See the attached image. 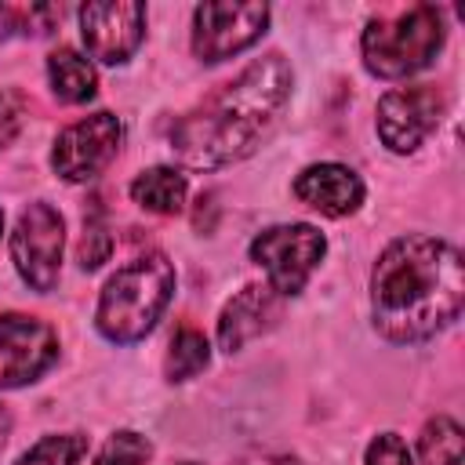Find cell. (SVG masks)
Instances as JSON below:
<instances>
[{"instance_id":"cell-13","label":"cell","mask_w":465,"mask_h":465,"mask_svg":"<svg viewBox=\"0 0 465 465\" xmlns=\"http://www.w3.org/2000/svg\"><path fill=\"white\" fill-rule=\"evenodd\" d=\"M294 196L320 214L341 218L363 203V182L341 163H312L294 178Z\"/></svg>"},{"instance_id":"cell-5","label":"cell","mask_w":465,"mask_h":465,"mask_svg":"<svg viewBox=\"0 0 465 465\" xmlns=\"http://www.w3.org/2000/svg\"><path fill=\"white\" fill-rule=\"evenodd\" d=\"M327 251V240L316 225L294 222V225H272L251 240V262L265 269L269 287L280 298L302 294L312 269L320 265Z\"/></svg>"},{"instance_id":"cell-10","label":"cell","mask_w":465,"mask_h":465,"mask_svg":"<svg viewBox=\"0 0 465 465\" xmlns=\"http://www.w3.org/2000/svg\"><path fill=\"white\" fill-rule=\"evenodd\" d=\"M443 94L432 84L396 87L378 102V134L392 153H414L440 124Z\"/></svg>"},{"instance_id":"cell-7","label":"cell","mask_w":465,"mask_h":465,"mask_svg":"<svg viewBox=\"0 0 465 465\" xmlns=\"http://www.w3.org/2000/svg\"><path fill=\"white\" fill-rule=\"evenodd\" d=\"M120 138H124V127L113 113H91V116L69 124L54 138L51 167L65 182H91L113 163Z\"/></svg>"},{"instance_id":"cell-17","label":"cell","mask_w":465,"mask_h":465,"mask_svg":"<svg viewBox=\"0 0 465 465\" xmlns=\"http://www.w3.org/2000/svg\"><path fill=\"white\" fill-rule=\"evenodd\" d=\"M211 360V345L207 338L196 331V327H178L174 338H171V349H167V360H163V374L171 381H185L193 374H200Z\"/></svg>"},{"instance_id":"cell-22","label":"cell","mask_w":465,"mask_h":465,"mask_svg":"<svg viewBox=\"0 0 465 465\" xmlns=\"http://www.w3.org/2000/svg\"><path fill=\"white\" fill-rule=\"evenodd\" d=\"M367 465H411V450L396 432H381L367 447Z\"/></svg>"},{"instance_id":"cell-20","label":"cell","mask_w":465,"mask_h":465,"mask_svg":"<svg viewBox=\"0 0 465 465\" xmlns=\"http://www.w3.org/2000/svg\"><path fill=\"white\" fill-rule=\"evenodd\" d=\"M109 251H113V236L105 232V225H102V214L98 211H91L87 218H84V236H80V269H98L105 258H109Z\"/></svg>"},{"instance_id":"cell-6","label":"cell","mask_w":465,"mask_h":465,"mask_svg":"<svg viewBox=\"0 0 465 465\" xmlns=\"http://www.w3.org/2000/svg\"><path fill=\"white\" fill-rule=\"evenodd\" d=\"M62 247H65V222L62 214L36 200L29 203L18 222H15V232H11V262L18 269V276L47 294L54 283H58V272H62Z\"/></svg>"},{"instance_id":"cell-19","label":"cell","mask_w":465,"mask_h":465,"mask_svg":"<svg viewBox=\"0 0 465 465\" xmlns=\"http://www.w3.org/2000/svg\"><path fill=\"white\" fill-rule=\"evenodd\" d=\"M149 454H153V447H149L145 436H138V432H116L102 447L98 465H145Z\"/></svg>"},{"instance_id":"cell-23","label":"cell","mask_w":465,"mask_h":465,"mask_svg":"<svg viewBox=\"0 0 465 465\" xmlns=\"http://www.w3.org/2000/svg\"><path fill=\"white\" fill-rule=\"evenodd\" d=\"M22 124H25V98L18 91H0V149L11 145Z\"/></svg>"},{"instance_id":"cell-27","label":"cell","mask_w":465,"mask_h":465,"mask_svg":"<svg viewBox=\"0 0 465 465\" xmlns=\"http://www.w3.org/2000/svg\"><path fill=\"white\" fill-rule=\"evenodd\" d=\"M182 465H196V461H182Z\"/></svg>"},{"instance_id":"cell-21","label":"cell","mask_w":465,"mask_h":465,"mask_svg":"<svg viewBox=\"0 0 465 465\" xmlns=\"http://www.w3.org/2000/svg\"><path fill=\"white\" fill-rule=\"evenodd\" d=\"M54 18V7H11L0 4V40L4 36H18V33H44L36 22Z\"/></svg>"},{"instance_id":"cell-9","label":"cell","mask_w":465,"mask_h":465,"mask_svg":"<svg viewBox=\"0 0 465 465\" xmlns=\"http://www.w3.org/2000/svg\"><path fill=\"white\" fill-rule=\"evenodd\" d=\"M58 360V334L51 323L22 312L0 316V389L36 381Z\"/></svg>"},{"instance_id":"cell-1","label":"cell","mask_w":465,"mask_h":465,"mask_svg":"<svg viewBox=\"0 0 465 465\" xmlns=\"http://www.w3.org/2000/svg\"><path fill=\"white\" fill-rule=\"evenodd\" d=\"M465 302V262L440 236L392 240L371 276L374 327L396 345H414L458 320Z\"/></svg>"},{"instance_id":"cell-18","label":"cell","mask_w":465,"mask_h":465,"mask_svg":"<svg viewBox=\"0 0 465 465\" xmlns=\"http://www.w3.org/2000/svg\"><path fill=\"white\" fill-rule=\"evenodd\" d=\"M87 450V436L69 432V436H44L33 443L15 465H76Z\"/></svg>"},{"instance_id":"cell-3","label":"cell","mask_w":465,"mask_h":465,"mask_svg":"<svg viewBox=\"0 0 465 465\" xmlns=\"http://www.w3.org/2000/svg\"><path fill=\"white\" fill-rule=\"evenodd\" d=\"M171 294H174L171 258L156 251L142 254L109 276V283L102 287L98 309H94V323L109 341L131 345L156 327Z\"/></svg>"},{"instance_id":"cell-15","label":"cell","mask_w":465,"mask_h":465,"mask_svg":"<svg viewBox=\"0 0 465 465\" xmlns=\"http://www.w3.org/2000/svg\"><path fill=\"white\" fill-rule=\"evenodd\" d=\"M131 200L156 214H174L185 203V174L174 167H149L131 182Z\"/></svg>"},{"instance_id":"cell-24","label":"cell","mask_w":465,"mask_h":465,"mask_svg":"<svg viewBox=\"0 0 465 465\" xmlns=\"http://www.w3.org/2000/svg\"><path fill=\"white\" fill-rule=\"evenodd\" d=\"M247 465H298V458H291V454H258Z\"/></svg>"},{"instance_id":"cell-14","label":"cell","mask_w":465,"mask_h":465,"mask_svg":"<svg viewBox=\"0 0 465 465\" xmlns=\"http://www.w3.org/2000/svg\"><path fill=\"white\" fill-rule=\"evenodd\" d=\"M47 76H51V91L58 94V102H87L94 98L98 91V76H94V65L73 51V47H58L51 51L47 58Z\"/></svg>"},{"instance_id":"cell-4","label":"cell","mask_w":465,"mask_h":465,"mask_svg":"<svg viewBox=\"0 0 465 465\" xmlns=\"http://www.w3.org/2000/svg\"><path fill=\"white\" fill-rule=\"evenodd\" d=\"M443 44V15L418 4L396 18H378L363 29V65L381 80H400L425 69Z\"/></svg>"},{"instance_id":"cell-25","label":"cell","mask_w":465,"mask_h":465,"mask_svg":"<svg viewBox=\"0 0 465 465\" xmlns=\"http://www.w3.org/2000/svg\"><path fill=\"white\" fill-rule=\"evenodd\" d=\"M4 440H7V414H4V407H0V447H4Z\"/></svg>"},{"instance_id":"cell-16","label":"cell","mask_w":465,"mask_h":465,"mask_svg":"<svg viewBox=\"0 0 465 465\" xmlns=\"http://www.w3.org/2000/svg\"><path fill=\"white\" fill-rule=\"evenodd\" d=\"M418 458H421V465H461V458H465L461 425L447 414H436L432 421H425V429L418 436Z\"/></svg>"},{"instance_id":"cell-11","label":"cell","mask_w":465,"mask_h":465,"mask_svg":"<svg viewBox=\"0 0 465 465\" xmlns=\"http://www.w3.org/2000/svg\"><path fill=\"white\" fill-rule=\"evenodd\" d=\"M80 36L98 62L120 65L134 54V47L145 36V4H138V0L84 4L80 7Z\"/></svg>"},{"instance_id":"cell-2","label":"cell","mask_w":465,"mask_h":465,"mask_svg":"<svg viewBox=\"0 0 465 465\" xmlns=\"http://www.w3.org/2000/svg\"><path fill=\"white\" fill-rule=\"evenodd\" d=\"M291 94V65L283 54L254 58L236 80L222 84L193 113L171 127L174 156L193 171H218L243 160Z\"/></svg>"},{"instance_id":"cell-26","label":"cell","mask_w":465,"mask_h":465,"mask_svg":"<svg viewBox=\"0 0 465 465\" xmlns=\"http://www.w3.org/2000/svg\"><path fill=\"white\" fill-rule=\"evenodd\" d=\"M0 229H4V211H0Z\"/></svg>"},{"instance_id":"cell-8","label":"cell","mask_w":465,"mask_h":465,"mask_svg":"<svg viewBox=\"0 0 465 465\" xmlns=\"http://www.w3.org/2000/svg\"><path fill=\"white\" fill-rule=\"evenodd\" d=\"M265 25V4H200L193 11V51L200 62H225L251 47Z\"/></svg>"},{"instance_id":"cell-12","label":"cell","mask_w":465,"mask_h":465,"mask_svg":"<svg viewBox=\"0 0 465 465\" xmlns=\"http://www.w3.org/2000/svg\"><path fill=\"white\" fill-rule=\"evenodd\" d=\"M283 312V298L269 283H247L240 294L229 298V305L218 316V345L222 352H240L251 338L265 334Z\"/></svg>"}]
</instances>
